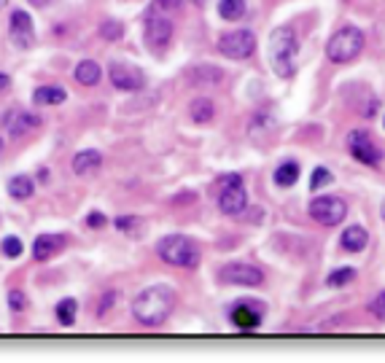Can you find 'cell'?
Instances as JSON below:
<instances>
[{
	"label": "cell",
	"instance_id": "cell-1",
	"mask_svg": "<svg viewBox=\"0 0 385 363\" xmlns=\"http://www.w3.org/2000/svg\"><path fill=\"white\" fill-rule=\"evenodd\" d=\"M175 309V291L170 285H151L132 299V315L140 326L157 329Z\"/></svg>",
	"mask_w": 385,
	"mask_h": 363
},
{
	"label": "cell",
	"instance_id": "cell-2",
	"mask_svg": "<svg viewBox=\"0 0 385 363\" xmlns=\"http://www.w3.org/2000/svg\"><path fill=\"white\" fill-rule=\"evenodd\" d=\"M267 54H270V65H272L278 78H294L296 67H299V38H296L294 28L283 25V28H275L270 32Z\"/></svg>",
	"mask_w": 385,
	"mask_h": 363
},
{
	"label": "cell",
	"instance_id": "cell-3",
	"mask_svg": "<svg viewBox=\"0 0 385 363\" xmlns=\"http://www.w3.org/2000/svg\"><path fill=\"white\" fill-rule=\"evenodd\" d=\"M157 253H160V258L164 264L178 267V270H194V267H199V258H202L199 245L186 234L162 237L160 245H157Z\"/></svg>",
	"mask_w": 385,
	"mask_h": 363
},
{
	"label": "cell",
	"instance_id": "cell-4",
	"mask_svg": "<svg viewBox=\"0 0 385 363\" xmlns=\"http://www.w3.org/2000/svg\"><path fill=\"white\" fill-rule=\"evenodd\" d=\"M366 46V35L364 30H358L355 25H345L334 32L326 43V57L334 62V65H348L353 62Z\"/></svg>",
	"mask_w": 385,
	"mask_h": 363
},
{
	"label": "cell",
	"instance_id": "cell-5",
	"mask_svg": "<svg viewBox=\"0 0 385 363\" xmlns=\"http://www.w3.org/2000/svg\"><path fill=\"white\" fill-rule=\"evenodd\" d=\"M248 208V194H245V186L243 178L234 175V173H226L221 175V194H219V210L224 215H240Z\"/></svg>",
	"mask_w": 385,
	"mask_h": 363
},
{
	"label": "cell",
	"instance_id": "cell-6",
	"mask_svg": "<svg viewBox=\"0 0 385 363\" xmlns=\"http://www.w3.org/2000/svg\"><path fill=\"white\" fill-rule=\"evenodd\" d=\"M310 218L316 221V223H321V226H340L345 218H348V202L342 199V197H316L313 202H310Z\"/></svg>",
	"mask_w": 385,
	"mask_h": 363
},
{
	"label": "cell",
	"instance_id": "cell-7",
	"mask_svg": "<svg viewBox=\"0 0 385 363\" xmlns=\"http://www.w3.org/2000/svg\"><path fill=\"white\" fill-rule=\"evenodd\" d=\"M256 46H258L256 35L251 30H245V28L224 32L219 38V52L224 54L226 60H248L256 52Z\"/></svg>",
	"mask_w": 385,
	"mask_h": 363
},
{
	"label": "cell",
	"instance_id": "cell-8",
	"mask_svg": "<svg viewBox=\"0 0 385 363\" xmlns=\"http://www.w3.org/2000/svg\"><path fill=\"white\" fill-rule=\"evenodd\" d=\"M348 151L353 153L355 162L366 164V167H377L383 162V148L369 138V132L364 129H353L348 135Z\"/></svg>",
	"mask_w": 385,
	"mask_h": 363
},
{
	"label": "cell",
	"instance_id": "cell-9",
	"mask_svg": "<svg viewBox=\"0 0 385 363\" xmlns=\"http://www.w3.org/2000/svg\"><path fill=\"white\" fill-rule=\"evenodd\" d=\"M219 280L224 285H245V288H256L264 283V272L256 270L254 264H243V261H229L219 270Z\"/></svg>",
	"mask_w": 385,
	"mask_h": 363
},
{
	"label": "cell",
	"instance_id": "cell-10",
	"mask_svg": "<svg viewBox=\"0 0 385 363\" xmlns=\"http://www.w3.org/2000/svg\"><path fill=\"white\" fill-rule=\"evenodd\" d=\"M108 78L116 89L122 91H140L146 87V73L135 65H124V62H113L108 67Z\"/></svg>",
	"mask_w": 385,
	"mask_h": 363
},
{
	"label": "cell",
	"instance_id": "cell-11",
	"mask_svg": "<svg viewBox=\"0 0 385 363\" xmlns=\"http://www.w3.org/2000/svg\"><path fill=\"white\" fill-rule=\"evenodd\" d=\"M261 318H264V307L258 302H254V299L237 302L232 307V312H229L232 326H237L240 331H254V329H258Z\"/></svg>",
	"mask_w": 385,
	"mask_h": 363
},
{
	"label": "cell",
	"instance_id": "cell-12",
	"mask_svg": "<svg viewBox=\"0 0 385 363\" xmlns=\"http://www.w3.org/2000/svg\"><path fill=\"white\" fill-rule=\"evenodd\" d=\"M173 22H170V16H164V14H148V19H146V43H148V49H164L170 41H173Z\"/></svg>",
	"mask_w": 385,
	"mask_h": 363
},
{
	"label": "cell",
	"instance_id": "cell-13",
	"mask_svg": "<svg viewBox=\"0 0 385 363\" xmlns=\"http://www.w3.org/2000/svg\"><path fill=\"white\" fill-rule=\"evenodd\" d=\"M8 38H11L19 49H30L32 43H35L32 16L25 11V8H19V11L11 14V19H8Z\"/></svg>",
	"mask_w": 385,
	"mask_h": 363
},
{
	"label": "cell",
	"instance_id": "cell-14",
	"mask_svg": "<svg viewBox=\"0 0 385 363\" xmlns=\"http://www.w3.org/2000/svg\"><path fill=\"white\" fill-rule=\"evenodd\" d=\"M41 124H43V121H41L38 113H32V111H19V108H11V111L3 116V126H6V132H8L11 138H22V135H28V132H35Z\"/></svg>",
	"mask_w": 385,
	"mask_h": 363
},
{
	"label": "cell",
	"instance_id": "cell-15",
	"mask_svg": "<svg viewBox=\"0 0 385 363\" xmlns=\"http://www.w3.org/2000/svg\"><path fill=\"white\" fill-rule=\"evenodd\" d=\"M100 167H102V153L100 151H78L73 156V173L81 178L97 175Z\"/></svg>",
	"mask_w": 385,
	"mask_h": 363
},
{
	"label": "cell",
	"instance_id": "cell-16",
	"mask_svg": "<svg viewBox=\"0 0 385 363\" xmlns=\"http://www.w3.org/2000/svg\"><path fill=\"white\" fill-rule=\"evenodd\" d=\"M63 245H65L63 234H41L35 240V245H32V256H35V261H49L52 256H57L63 250Z\"/></svg>",
	"mask_w": 385,
	"mask_h": 363
},
{
	"label": "cell",
	"instance_id": "cell-17",
	"mask_svg": "<svg viewBox=\"0 0 385 363\" xmlns=\"http://www.w3.org/2000/svg\"><path fill=\"white\" fill-rule=\"evenodd\" d=\"M340 245H342V250H348V253H361V250L369 245V234H366L364 226L353 223V226H348V229L342 232Z\"/></svg>",
	"mask_w": 385,
	"mask_h": 363
},
{
	"label": "cell",
	"instance_id": "cell-18",
	"mask_svg": "<svg viewBox=\"0 0 385 363\" xmlns=\"http://www.w3.org/2000/svg\"><path fill=\"white\" fill-rule=\"evenodd\" d=\"M186 76L197 87H210V84H219L224 78V73L219 67H213V65H194V67H189Z\"/></svg>",
	"mask_w": 385,
	"mask_h": 363
},
{
	"label": "cell",
	"instance_id": "cell-19",
	"mask_svg": "<svg viewBox=\"0 0 385 363\" xmlns=\"http://www.w3.org/2000/svg\"><path fill=\"white\" fill-rule=\"evenodd\" d=\"M100 78H102V70L95 60H81L76 65V81L81 87H97Z\"/></svg>",
	"mask_w": 385,
	"mask_h": 363
},
{
	"label": "cell",
	"instance_id": "cell-20",
	"mask_svg": "<svg viewBox=\"0 0 385 363\" xmlns=\"http://www.w3.org/2000/svg\"><path fill=\"white\" fill-rule=\"evenodd\" d=\"M189 111H192V121L197 124H210L216 119V102L210 97H194Z\"/></svg>",
	"mask_w": 385,
	"mask_h": 363
},
{
	"label": "cell",
	"instance_id": "cell-21",
	"mask_svg": "<svg viewBox=\"0 0 385 363\" xmlns=\"http://www.w3.org/2000/svg\"><path fill=\"white\" fill-rule=\"evenodd\" d=\"M65 97H67V91L63 87H38L32 91L35 105H60V102H65Z\"/></svg>",
	"mask_w": 385,
	"mask_h": 363
},
{
	"label": "cell",
	"instance_id": "cell-22",
	"mask_svg": "<svg viewBox=\"0 0 385 363\" xmlns=\"http://www.w3.org/2000/svg\"><path fill=\"white\" fill-rule=\"evenodd\" d=\"M32 191H35V183H32L30 175H14L8 181V194L14 199H30Z\"/></svg>",
	"mask_w": 385,
	"mask_h": 363
},
{
	"label": "cell",
	"instance_id": "cell-23",
	"mask_svg": "<svg viewBox=\"0 0 385 363\" xmlns=\"http://www.w3.org/2000/svg\"><path fill=\"white\" fill-rule=\"evenodd\" d=\"M219 16L226 22H240L245 16V0H219Z\"/></svg>",
	"mask_w": 385,
	"mask_h": 363
},
{
	"label": "cell",
	"instance_id": "cell-24",
	"mask_svg": "<svg viewBox=\"0 0 385 363\" xmlns=\"http://www.w3.org/2000/svg\"><path fill=\"white\" fill-rule=\"evenodd\" d=\"M296 181H299V164H296V162H283V164L275 170V186L291 188Z\"/></svg>",
	"mask_w": 385,
	"mask_h": 363
},
{
	"label": "cell",
	"instance_id": "cell-25",
	"mask_svg": "<svg viewBox=\"0 0 385 363\" xmlns=\"http://www.w3.org/2000/svg\"><path fill=\"white\" fill-rule=\"evenodd\" d=\"M76 315H78L76 299H63V302L57 304V320H60V326H73L76 323Z\"/></svg>",
	"mask_w": 385,
	"mask_h": 363
},
{
	"label": "cell",
	"instance_id": "cell-26",
	"mask_svg": "<svg viewBox=\"0 0 385 363\" xmlns=\"http://www.w3.org/2000/svg\"><path fill=\"white\" fill-rule=\"evenodd\" d=\"M353 280H355L353 267H340V270H334V272L326 277V285H329V288H345V285L353 283Z\"/></svg>",
	"mask_w": 385,
	"mask_h": 363
},
{
	"label": "cell",
	"instance_id": "cell-27",
	"mask_svg": "<svg viewBox=\"0 0 385 363\" xmlns=\"http://www.w3.org/2000/svg\"><path fill=\"white\" fill-rule=\"evenodd\" d=\"M116 229L129 234V237H140L143 234V221L135 218V215H119L116 218Z\"/></svg>",
	"mask_w": 385,
	"mask_h": 363
},
{
	"label": "cell",
	"instance_id": "cell-28",
	"mask_svg": "<svg viewBox=\"0 0 385 363\" xmlns=\"http://www.w3.org/2000/svg\"><path fill=\"white\" fill-rule=\"evenodd\" d=\"M122 35H124V25L119 19H105L100 25V38L102 41H122Z\"/></svg>",
	"mask_w": 385,
	"mask_h": 363
},
{
	"label": "cell",
	"instance_id": "cell-29",
	"mask_svg": "<svg viewBox=\"0 0 385 363\" xmlns=\"http://www.w3.org/2000/svg\"><path fill=\"white\" fill-rule=\"evenodd\" d=\"M331 181H334V175H331L326 167H316V170H313V178H310V188H313V191H321L323 186H329Z\"/></svg>",
	"mask_w": 385,
	"mask_h": 363
},
{
	"label": "cell",
	"instance_id": "cell-30",
	"mask_svg": "<svg viewBox=\"0 0 385 363\" xmlns=\"http://www.w3.org/2000/svg\"><path fill=\"white\" fill-rule=\"evenodd\" d=\"M366 309H369V315L375 318V320H380V323H385V291H380L372 302L366 304Z\"/></svg>",
	"mask_w": 385,
	"mask_h": 363
},
{
	"label": "cell",
	"instance_id": "cell-31",
	"mask_svg": "<svg viewBox=\"0 0 385 363\" xmlns=\"http://www.w3.org/2000/svg\"><path fill=\"white\" fill-rule=\"evenodd\" d=\"M181 8V0H154L151 3V14H175Z\"/></svg>",
	"mask_w": 385,
	"mask_h": 363
},
{
	"label": "cell",
	"instance_id": "cell-32",
	"mask_svg": "<svg viewBox=\"0 0 385 363\" xmlns=\"http://www.w3.org/2000/svg\"><path fill=\"white\" fill-rule=\"evenodd\" d=\"M3 253L8 258H19L22 256V242H19V237H6L3 240Z\"/></svg>",
	"mask_w": 385,
	"mask_h": 363
},
{
	"label": "cell",
	"instance_id": "cell-33",
	"mask_svg": "<svg viewBox=\"0 0 385 363\" xmlns=\"http://www.w3.org/2000/svg\"><path fill=\"white\" fill-rule=\"evenodd\" d=\"M8 304H11V309H14V312H22V309L28 307V296H25L22 291H16V288H14V291L8 294Z\"/></svg>",
	"mask_w": 385,
	"mask_h": 363
},
{
	"label": "cell",
	"instance_id": "cell-34",
	"mask_svg": "<svg viewBox=\"0 0 385 363\" xmlns=\"http://www.w3.org/2000/svg\"><path fill=\"white\" fill-rule=\"evenodd\" d=\"M87 226H92V229H100V226H105V215L100 210H92L87 215Z\"/></svg>",
	"mask_w": 385,
	"mask_h": 363
},
{
	"label": "cell",
	"instance_id": "cell-35",
	"mask_svg": "<svg viewBox=\"0 0 385 363\" xmlns=\"http://www.w3.org/2000/svg\"><path fill=\"white\" fill-rule=\"evenodd\" d=\"M113 302H116V294H113V291H111V294H105V296H102V304H100V309H97V312H100V315H105V309H108V307H113Z\"/></svg>",
	"mask_w": 385,
	"mask_h": 363
},
{
	"label": "cell",
	"instance_id": "cell-36",
	"mask_svg": "<svg viewBox=\"0 0 385 363\" xmlns=\"http://www.w3.org/2000/svg\"><path fill=\"white\" fill-rule=\"evenodd\" d=\"M8 87H11V78H8L6 73H0V91H6Z\"/></svg>",
	"mask_w": 385,
	"mask_h": 363
},
{
	"label": "cell",
	"instance_id": "cell-37",
	"mask_svg": "<svg viewBox=\"0 0 385 363\" xmlns=\"http://www.w3.org/2000/svg\"><path fill=\"white\" fill-rule=\"evenodd\" d=\"M380 215H383V221H385V199H383V205H380Z\"/></svg>",
	"mask_w": 385,
	"mask_h": 363
},
{
	"label": "cell",
	"instance_id": "cell-38",
	"mask_svg": "<svg viewBox=\"0 0 385 363\" xmlns=\"http://www.w3.org/2000/svg\"><path fill=\"white\" fill-rule=\"evenodd\" d=\"M8 6V0H0V8H6Z\"/></svg>",
	"mask_w": 385,
	"mask_h": 363
},
{
	"label": "cell",
	"instance_id": "cell-39",
	"mask_svg": "<svg viewBox=\"0 0 385 363\" xmlns=\"http://www.w3.org/2000/svg\"><path fill=\"white\" fill-rule=\"evenodd\" d=\"M0 153H3V138H0Z\"/></svg>",
	"mask_w": 385,
	"mask_h": 363
},
{
	"label": "cell",
	"instance_id": "cell-40",
	"mask_svg": "<svg viewBox=\"0 0 385 363\" xmlns=\"http://www.w3.org/2000/svg\"><path fill=\"white\" fill-rule=\"evenodd\" d=\"M192 3H202V0H192Z\"/></svg>",
	"mask_w": 385,
	"mask_h": 363
}]
</instances>
